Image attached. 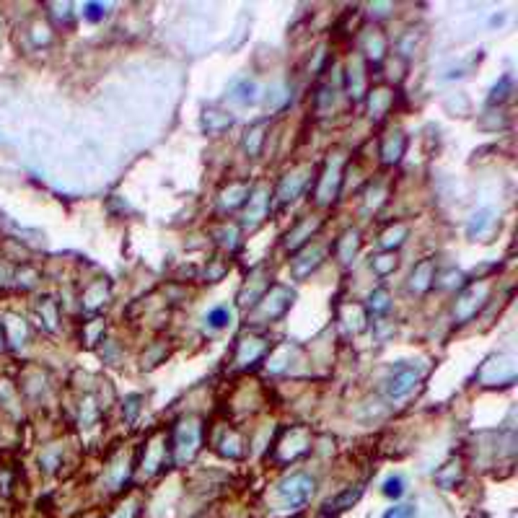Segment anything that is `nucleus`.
<instances>
[{
  "label": "nucleus",
  "mask_w": 518,
  "mask_h": 518,
  "mask_svg": "<svg viewBox=\"0 0 518 518\" xmlns=\"http://www.w3.org/2000/svg\"><path fill=\"white\" fill-rule=\"evenodd\" d=\"M313 495V479L303 472H296L288 479H282L280 487H278V497L285 508H303Z\"/></svg>",
  "instance_id": "1"
},
{
  "label": "nucleus",
  "mask_w": 518,
  "mask_h": 518,
  "mask_svg": "<svg viewBox=\"0 0 518 518\" xmlns=\"http://www.w3.org/2000/svg\"><path fill=\"white\" fill-rule=\"evenodd\" d=\"M417 378H420V373L417 371H412V368H404V371H400L397 376H391V381H388V397H404V394H410L412 388H415V384H417Z\"/></svg>",
  "instance_id": "2"
},
{
  "label": "nucleus",
  "mask_w": 518,
  "mask_h": 518,
  "mask_svg": "<svg viewBox=\"0 0 518 518\" xmlns=\"http://www.w3.org/2000/svg\"><path fill=\"white\" fill-rule=\"evenodd\" d=\"M360 493H363L360 487H358V490H347V493H342L340 497L329 500V503H327L324 508H327V510H342V508H347L350 503H355L358 497H360Z\"/></svg>",
  "instance_id": "3"
},
{
  "label": "nucleus",
  "mask_w": 518,
  "mask_h": 518,
  "mask_svg": "<svg viewBox=\"0 0 518 518\" xmlns=\"http://www.w3.org/2000/svg\"><path fill=\"white\" fill-rule=\"evenodd\" d=\"M207 324L216 327V329H223V327L231 324V311L223 309V306H220V309H213V311L207 313Z\"/></svg>",
  "instance_id": "4"
},
{
  "label": "nucleus",
  "mask_w": 518,
  "mask_h": 518,
  "mask_svg": "<svg viewBox=\"0 0 518 518\" xmlns=\"http://www.w3.org/2000/svg\"><path fill=\"white\" fill-rule=\"evenodd\" d=\"M404 493V479L402 477H388L384 482V495L386 497H402Z\"/></svg>",
  "instance_id": "5"
},
{
  "label": "nucleus",
  "mask_w": 518,
  "mask_h": 518,
  "mask_svg": "<svg viewBox=\"0 0 518 518\" xmlns=\"http://www.w3.org/2000/svg\"><path fill=\"white\" fill-rule=\"evenodd\" d=\"M384 518H415V508L412 506H397V508H388Z\"/></svg>",
  "instance_id": "6"
},
{
  "label": "nucleus",
  "mask_w": 518,
  "mask_h": 518,
  "mask_svg": "<svg viewBox=\"0 0 518 518\" xmlns=\"http://www.w3.org/2000/svg\"><path fill=\"white\" fill-rule=\"evenodd\" d=\"M254 91H257V86H254V83H244V86H241V91L236 94V99L241 101V104H249V101H254Z\"/></svg>",
  "instance_id": "7"
},
{
  "label": "nucleus",
  "mask_w": 518,
  "mask_h": 518,
  "mask_svg": "<svg viewBox=\"0 0 518 518\" xmlns=\"http://www.w3.org/2000/svg\"><path fill=\"white\" fill-rule=\"evenodd\" d=\"M86 16L91 19V21H99V19L104 16V11H101V6H96V3H91V6H88V11H86Z\"/></svg>",
  "instance_id": "8"
}]
</instances>
